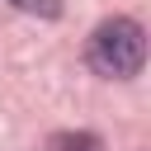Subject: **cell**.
Masks as SVG:
<instances>
[{
    "instance_id": "6da1fadb",
    "label": "cell",
    "mask_w": 151,
    "mask_h": 151,
    "mask_svg": "<svg viewBox=\"0 0 151 151\" xmlns=\"http://www.w3.org/2000/svg\"><path fill=\"white\" fill-rule=\"evenodd\" d=\"M90 66L109 80H132L146 61V33L137 19H104L94 33H90Z\"/></svg>"
},
{
    "instance_id": "3957f363",
    "label": "cell",
    "mask_w": 151,
    "mask_h": 151,
    "mask_svg": "<svg viewBox=\"0 0 151 151\" xmlns=\"http://www.w3.org/2000/svg\"><path fill=\"white\" fill-rule=\"evenodd\" d=\"M14 9H24V14H38V19H57L61 14V0H9Z\"/></svg>"
},
{
    "instance_id": "7a4b0ae2",
    "label": "cell",
    "mask_w": 151,
    "mask_h": 151,
    "mask_svg": "<svg viewBox=\"0 0 151 151\" xmlns=\"http://www.w3.org/2000/svg\"><path fill=\"white\" fill-rule=\"evenodd\" d=\"M47 151H104V142L94 132H57L47 137Z\"/></svg>"
}]
</instances>
